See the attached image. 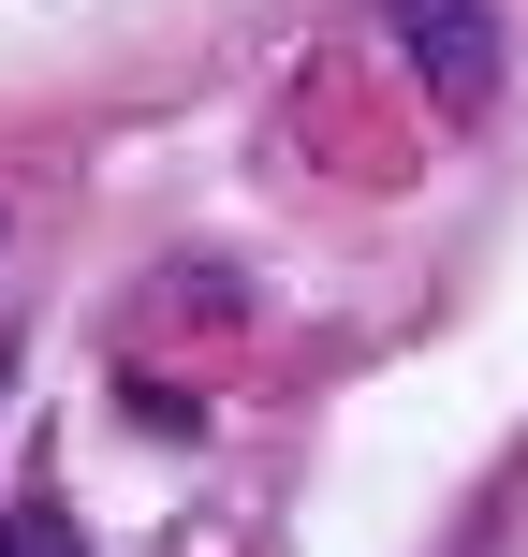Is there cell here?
<instances>
[{
	"instance_id": "1",
	"label": "cell",
	"mask_w": 528,
	"mask_h": 557,
	"mask_svg": "<svg viewBox=\"0 0 528 557\" xmlns=\"http://www.w3.org/2000/svg\"><path fill=\"white\" fill-rule=\"evenodd\" d=\"M382 15H396V45H412L426 103H455V117L500 103V0H382Z\"/></svg>"
},
{
	"instance_id": "2",
	"label": "cell",
	"mask_w": 528,
	"mask_h": 557,
	"mask_svg": "<svg viewBox=\"0 0 528 557\" xmlns=\"http://www.w3.org/2000/svg\"><path fill=\"white\" fill-rule=\"evenodd\" d=\"M0 557H88V529L59 499H15V513H0Z\"/></svg>"
}]
</instances>
